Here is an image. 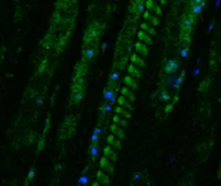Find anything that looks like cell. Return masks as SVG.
<instances>
[{"label": "cell", "mask_w": 221, "mask_h": 186, "mask_svg": "<svg viewBox=\"0 0 221 186\" xmlns=\"http://www.w3.org/2000/svg\"><path fill=\"white\" fill-rule=\"evenodd\" d=\"M93 133H96V134H98V135H100L101 133H103V130L99 127V126H97V127H95V130L93 131Z\"/></svg>", "instance_id": "32"}, {"label": "cell", "mask_w": 221, "mask_h": 186, "mask_svg": "<svg viewBox=\"0 0 221 186\" xmlns=\"http://www.w3.org/2000/svg\"><path fill=\"white\" fill-rule=\"evenodd\" d=\"M135 49H136L137 52H140V54L146 56L147 52H148V50H147V45L144 43L143 44L142 42H137L136 44H135Z\"/></svg>", "instance_id": "5"}, {"label": "cell", "mask_w": 221, "mask_h": 186, "mask_svg": "<svg viewBox=\"0 0 221 186\" xmlns=\"http://www.w3.org/2000/svg\"><path fill=\"white\" fill-rule=\"evenodd\" d=\"M112 120H113V123H117V124H119V125H120L121 121H122V118L120 116V114H119V115H118V114H116V115H114L113 118H112Z\"/></svg>", "instance_id": "24"}, {"label": "cell", "mask_w": 221, "mask_h": 186, "mask_svg": "<svg viewBox=\"0 0 221 186\" xmlns=\"http://www.w3.org/2000/svg\"><path fill=\"white\" fill-rule=\"evenodd\" d=\"M72 97H73V100H74L75 102H79L80 100L83 98V90H80L77 92H73Z\"/></svg>", "instance_id": "13"}, {"label": "cell", "mask_w": 221, "mask_h": 186, "mask_svg": "<svg viewBox=\"0 0 221 186\" xmlns=\"http://www.w3.org/2000/svg\"><path fill=\"white\" fill-rule=\"evenodd\" d=\"M131 61H132V63L137 64V65H140V67H143V68L145 67L144 60H143L140 56H137V55H135V54L131 56Z\"/></svg>", "instance_id": "7"}, {"label": "cell", "mask_w": 221, "mask_h": 186, "mask_svg": "<svg viewBox=\"0 0 221 186\" xmlns=\"http://www.w3.org/2000/svg\"><path fill=\"white\" fill-rule=\"evenodd\" d=\"M155 12H156V14L160 15L162 13V10L160 9V7H159V6H156V8H155Z\"/></svg>", "instance_id": "34"}, {"label": "cell", "mask_w": 221, "mask_h": 186, "mask_svg": "<svg viewBox=\"0 0 221 186\" xmlns=\"http://www.w3.org/2000/svg\"><path fill=\"white\" fill-rule=\"evenodd\" d=\"M160 98H161V100H163V101H168V100L170 99V95L168 94L167 91H162L161 95H160Z\"/></svg>", "instance_id": "21"}, {"label": "cell", "mask_w": 221, "mask_h": 186, "mask_svg": "<svg viewBox=\"0 0 221 186\" xmlns=\"http://www.w3.org/2000/svg\"><path fill=\"white\" fill-rule=\"evenodd\" d=\"M120 91H121V95H123L124 97H126V98H129L131 96V94H132V91L130 90L129 87H122L120 89Z\"/></svg>", "instance_id": "14"}, {"label": "cell", "mask_w": 221, "mask_h": 186, "mask_svg": "<svg viewBox=\"0 0 221 186\" xmlns=\"http://www.w3.org/2000/svg\"><path fill=\"white\" fill-rule=\"evenodd\" d=\"M103 109H104V110L106 111V113H109L110 111L112 110L111 103H110V102H108V101H107V102H106V103L104 104V106H103Z\"/></svg>", "instance_id": "19"}, {"label": "cell", "mask_w": 221, "mask_h": 186, "mask_svg": "<svg viewBox=\"0 0 221 186\" xmlns=\"http://www.w3.org/2000/svg\"><path fill=\"white\" fill-rule=\"evenodd\" d=\"M135 69H136V67H135V64H134V63L129 64V65H128V72L130 73V75H132V74L134 73Z\"/></svg>", "instance_id": "22"}, {"label": "cell", "mask_w": 221, "mask_h": 186, "mask_svg": "<svg viewBox=\"0 0 221 186\" xmlns=\"http://www.w3.org/2000/svg\"><path fill=\"white\" fill-rule=\"evenodd\" d=\"M148 20H150V24H151V25H153L154 27L157 26L158 24H159V21H158V18H157V17H150Z\"/></svg>", "instance_id": "20"}, {"label": "cell", "mask_w": 221, "mask_h": 186, "mask_svg": "<svg viewBox=\"0 0 221 186\" xmlns=\"http://www.w3.org/2000/svg\"><path fill=\"white\" fill-rule=\"evenodd\" d=\"M124 83L128 85L129 88H133V89H136V88L138 87L137 86V82L133 78L132 75H128L124 77Z\"/></svg>", "instance_id": "4"}, {"label": "cell", "mask_w": 221, "mask_h": 186, "mask_svg": "<svg viewBox=\"0 0 221 186\" xmlns=\"http://www.w3.org/2000/svg\"><path fill=\"white\" fill-rule=\"evenodd\" d=\"M98 140H99V135L96 134V133H93V135H92V143L93 144H98Z\"/></svg>", "instance_id": "23"}, {"label": "cell", "mask_w": 221, "mask_h": 186, "mask_svg": "<svg viewBox=\"0 0 221 186\" xmlns=\"http://www.w3.org/2000/svg\"><path fill=\"white\" fill-rule=\"evenodd\" d=\"M187 52H189V49H187V48H185V49H183V50H182L181 56L183 57V58H185V57H187Z\"/></svg>", "instance_id": "35"}, {"label": "cell", "mask_w": 221, "mask_h": 186, "mask_svg": "<svg viewBox=\"0 0 221 186\" xmlns=\"http://www.w3.org/2000/svg\"><path fill=\"white\" fill-rule=\"evenodd\" d=\"M142 15H143V19H144L145 21H147V20L150 18V11H149V10H145L144 13H143Z\"/></svg>", "instance_id": "26"}, {"label": "cell", "mask_w": 221, "mask_h": 186, "mask_svg": "<svg viewBox=\"0 0 221 186\" xmlns=\"http://www.w3.org/2000/svg\"><path fill=\"white\" fill-rule=\"evenodd\" d=\"M173 106H174V103H173V102L171 103V104H168V106L166 107V109H165V112H166V113H169V112L173 109Z\"/></svg>", "instance_id": "29"}, {"label": "cell", "mask_w": 221, "mask_h": 186, "mask_svg": "<svg viewBox=\"0 0 221 186\" xmlns=\"http://www.w3.org/2000/svg\"><path fill=\"white\" fill-rule=\"evenodd\" d=\"M79 183H81V184H87L88 183V176H86V175L81 176V179L79 180Z\"/></svg>", "instance_id": "25"}, {"label": "cell", "mask_w": 221, "mask_h": 186, "mask_svg": "<svg viewBox=\"0 0 221 186\" xmlns=\"http://www.w3.org/2000/svg\"><path fill=\"white\" fill-rule=\"evenodd\" d=\"M34 175H35V171H34V170H31V171L28 172V175L27 176H28V179H30V180H33V179H34Z\"/></svg>", "instance_id": "33"}, {"label": "cell", "mask_w": 221, "mask_h": 186, "mask_svg": "<svg viewBox=\"0 0 221 186\" xmlns=\"http://www.w3.org/2000/svg\"><path fill=\"white\" fill-rule=\"evenodd\" d=\"M145 8H146L145 1H142V0H141V1L138 2L137 7H136V14H137V15L143 14V13H144V11H145Z\"/></svg>", "instance_id": "9"}, {"label": "cell", "mask_w": 221, "mask_h": 186, "mask_svg": "<svg viewBox=\"0 0 221 186\" xmlns=\"http://www.w3.org/2000/svg\"><path fill=\"white\" fill-rule=\"evenodd\" d=\"M119 77H120V73H119L118 71H114V72H112V74L110 75V81H112V82H118Z\"/></svg>", "instance_id": "16"}, {"label": "cell", "mask_w": 221, "mask_h": 186, "mask_svg": "<svg viewBox=\"0 0 221 186\" xmlns=\"http://www.w3.org/2000/svg\"><path fill=\"white\" fill-rule=\"evenodd\" d=\"M160 5H166V0H160Z\"/></svg>", "instance_id": "37"}, {"label": "cell", "mask_w": 221, "mask_h": 186, "mask_svg": "<svg viewBox=\"0 0 221 186\" xmlns=\"http://www.w3.org/2000/svg\"><path fill=\"white\" fill-rule=\"evenodd\" d=\"M83 54H84L85 59L91 60V59H93V57L95 56V48H94V47H89V48H87V49L84 50Z\"/></svg>", "instance_id": "8"}, {"label": "cell", "mask_w": 221, "mask_h": 186, "mask_svg": "<svg viewBox=\"0 0 221 186\" xmlns=\"http://www.w3.org/2000/svg\"><path fill=\"white\" fill-rule=\"evenodd\" d=\"M116 140H117V139H116V135H114L113 133H112V134H110V135L108 136V138H107V143H108L109 145H111V146H113L114 143H116Z\"/></svg>", "instance_id": "18"}, {"label": "cell", "mask_w": 221, "mask_h": 186, "mask_svg": "<svg viewBox=\"0 0 221 186\" xmlns=\"http://www.w3.org/2000/svg\"><path fill=\"white\" fill-rule=\"evenodd\" d=\"M203 5L202 3H195V5L193 6V10H192V12H193V14H195V15H197V14H199L200 12H202V10H203Z\"/></svg>", "instance_id": "11"}, {"label": "cell", "mask_w": 221, "mask_h": 186, "mask_svg": "<svg viewBox=\"0 0 221 186\" xmlns=\"http://www.w3.org/2000/svg\"><path fill=\"white\" fill-rule=\"evenodd\" d=\"M124 108L126 109V110H129V111H132V110H133L132 104H131V102H129V101H126V102H125V104H124Z\"/></svg>", "instance_id": "30"}, {"label": "cell", "mask_w": 221, "mask_h": 186, "mask_svg": "<svg viewBox=\"0 0 221 186\" xmlns=\"http://www.w3.org/2000/svg\"><path fill=\"white\" fill-rule=\"evenodd\" d=\"M114 135H116V137H118V138H120V139L124 138V131H123V128H122V127H119L118 131L114 133Z\"/></svg>", "instance_id": "17"}, {"label": "cell", "mask_w": 221, "mask_h": 186, "mask_svg": "<svg viewBox=\"0 0 221 186\" xmlns=\"http://www.w3.org/2000/svg\"><path fill=\"white\" fill-rule=\"evenodd\" d=\"M149 25L147 23H142L141 24V30H143V31H145V32H147V33H148L149 32Z\"/></svg>", "instance_id": "27"}, {"label": "cell", "mask_w": 221, "mask_h": 186, "mask_svg": "<svg viewBox=\"0 0 221 186\" xmlns=\"http://www.w3.org/2000/svg\"><path fill=\"white\" fill-rule=\"evenodd\" d=\"M91 153H92L93 159H95L96 157L99 155V149H98L97 144H93V146L91 147Z\"/></svg>", "instance_id": "12"}, {"label": "cell", "mask_w": 221, "mask_h": 186, "mask_svg": "<svg viewBox=\"0 0 221 186\" xmlns=\"http://www.w3.org/2000/svg\"><path fill=\"white\" fill-rule=\"evenodd\" d=\"M104 98L106 101H108L110 103H114L117 101V97H116V92H114V89H110V88H107L104 92Z\"/></svg>", "instance_id": "1"}, {"label": "cell", "mask_w": 221, "mask_h": 186, "mask_svg": "<svg viewBox=\"0 0 221 186\" xmlns=\"http://www.w3.org/2000/svg\"><path fill=\"white\" fill-rule=\"evenodd\" d=\"M137 37L140 38V40H142V42H144L146 45H150L151 44V38L149 37V35L147 34V32H145V31H143V30H141V31H138V33H137Z\"/></svg>", "instance_id": "3"}, {"label": "cell", "mask_w": 221, "mask_h": 186, "mask_svg": "<svg viewBox=\"0 0 221 186\" xmlns=\"http://www.w3.org/2000/svg\"><path fill=\"white\" fill-rule=\"evenodd\" d=\"M145 6L147 8V10H149L150 12H155L156 5H155L154 0H146V1H145Z\"/></svg>", "instance_id": "10"}, {"label": "cell", "mask_w": 221, "mask_h": 186, "mask_svg": "<svg viewBox=\"0 0 221 186\" xmlns=\"http://www.w3.org/2000/svg\"><path fill=\"white\" fill-rule=\"evenodd\" d=\"M104 151H105V156H107L110 160H112V161H116V160H117V155H116V152L112 150V148L110 147V146L106 147V148L104 149Z\"/></svg>", "instance_id": "6"}, {"label": "cell", "mask_w": 221, "mask_h": 186, "mask_svg": "<svg viewBox=\"0 0 221 186\" xmlns=\"http://www.w3.org/2000/svg\"><path fill=\"white\" fill-rule=\"evenodd\" d=\"M120 125L122 127H126L129 125V122H128V119H122V121H121V123H120Z\"/></svg>", "instance_id": "31"}, {"label": "cell", "mask_w": 221, "mask_h": 186, "mask_svg": "<svg viewBox=\"0 0 221 186\" xmlns=\"http://www.w3.org/2000/svg\"><path fill=\"white\" fill-rule=\"evenodd\" d=\"M140 179V174H135L134 175V180H138Z\"/></svg>", "instance_id": "36"}, {"label": "cell", "mask_w": 221, "mask_h": 186, "mask_svg": "<svg viewBox=\"0 0 221 186\" xmlns=\"http://www.w3.org/2000/svg\"><path fill=\"white\" fill-rule=\"evenodd\" d=\"M117 101L119 103V106L124 107V104L126 101H128V99H126V97H124L123 95H121V96H119V98H117Z\"/></svg>", "instance_id": "15"}, {"label": "cell", "mask_w": 221, "mask_h": 186, "mask_svg": "<svg viewBox=\"0 0 221 186\" xmlns=\"http://www.w3.org/2000/svg\"><path fill=\"white\" fill-rule=\"evenodd\" d=\"M178 68H179V64L175 60H169L165 67V70L167 73H174L178 70Z\"/></svg>", "instance_id": "2"}, {"label": "cell", "mask_w": 221, "mask_h": 186, "mask_svg": "<svg viewBox=\"0 0 221 186\" xmlns=\"http://www.w3.org/2000/svg\"><path fill=\"white\" fill-rule=\"evenodd\" d=\"M123 111H124V107H122V106H118V107L116 108V112H117V114L122 115V114H123Z\"/></svg>", "instance_id": "28"}]
</instances>
